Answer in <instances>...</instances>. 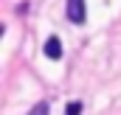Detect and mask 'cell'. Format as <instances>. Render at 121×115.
Instances as JSON below:
<instances>
[{
    "label": "cell",
    "mask_w": 121,
    "mask_h": 115,
    "mask_svg": "<svg viewBox=\"0 0 121 115\" xmlns=\"http://www.w3.org/2000/svg\"><path fill=\"white\" fill-rule=\"evenodd\" d=\"M65 14L73 25H82L87 20V8H85V0H68L65 3Z\"/></svg>",
    "instance_id": "1"
},
{
    "label": "cell",
    "mask_w": 121,
    "mask_h": 115,
    "mask_svg": "<svg viewBox=\"0 0 121 115\" xmlns=\"http://www.w3.org/2000/svg\"><path fill=\"white\" fill-rule=\"evenodd\" d=\"M45 56L48 59H62V42H59V37H48L45 39Z\"/></svg>",
    "instance_id": "2"
},
{
    "label": "cell",
    "mask_w": 121,
    "mask_h": 115,
    "mask_svg": "<svg viewBox=\"0 0 121 115\" xmlns=\"http://www.w3.org/2000/svg\"><path fill=\"white\" fill-rule=\"evenodd\" d=\"M28 115H51V107H48V101H39V104H34Z\"/></svg>",
    "instance_id": "3"
},
{
    "label": "cell",
    "mask_w": 121,
    "mask_h": 115,
    "mask_svg": "<svg viewBox=\"0 0 121 115\" xmlns=\"http://www.w3.org/2000/svg\"><path fill=\"white\" fill-rule=\"evenodd\" d=\"M65 115H82V104H79V101L65 104Z\"/></svg>",
    "instance_id": "4"
}]
</instances>
